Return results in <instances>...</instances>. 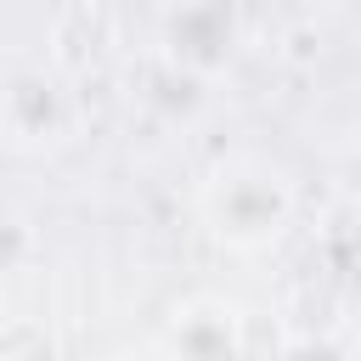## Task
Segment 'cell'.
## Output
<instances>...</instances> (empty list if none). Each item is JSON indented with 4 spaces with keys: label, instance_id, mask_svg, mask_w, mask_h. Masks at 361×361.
<instances>
[{
    "label": "cell",
    "instance_id": "6",
    "mask_svg": "<svg viewBox=\"0 0 361 361\" xmlns=\"http://www.w3.org/2000/svg\"><path fill=\"white\" fill-rule=\"evenodd\" d=\"M276 361H361V355L333 338H293L288 350H276Z\"/></svg>",
    "mask_w": 361,
    "mask_h": 361
},
{
    "label": "cell",
    "instance_id": "7",
    "mask_svg": "<svg viewBox=\"0 0 361 361\" xmlns=\"http://www.w3.org/2000/svg\"><path fill=\"white\" fill-rule=\"evenodd\" d=\"M23 254H28V231H23V220H17V214H6V209H0V271H11Z\"/></svg>",
    "mask_w": 361,
    "mask_h": 361
},
{
    "label": "cell",
    "instance_id": "1",
    "mask_svg": "<svg viewBox=\"0 0 361 361\" xmlns=\"http://www.w3.org/2000/svg\"><path fill=\"white\" fill-rule=\"evenodd\" d=\"M197 209H203V226L226 248H271L293 226L299 192L282 164H271L259 152H231L226 164L209 169Z\"/></svg>",
    "mask_w": 361,
    "mask_h": 361
},
{
    "label": "cell",
    "instance_id": "5",
    "mask_svg": "<svg viewBox=\"0 0 361 361\" xmlns=\"http://www.w3.org/2000/svg\"><path fill=\"white\" fill-rule=\"evenodd\" d=\"M333 180H338V192L361 209V130L338 147V158H333Z\"/></svg>",
    "mask_w": 361,
    "mask_h": 361
},
{
    "label": "cell",
    "instance_id": "8",
    "mask_svg": "<svg viewBox=\"0 0 361 361\" xmlns=\"http://www.w3.org/2000/svg\"><path fill=\"white\" fill-rule=\"evenodd\" d=\"M118 361H175L164 344H147V350H130V355H118Z\"/></svg>",
    "mask_w": 361,
    "mask_h": 361
},
{
    "label": "cell",
    "instance_id": "2",
    "mask_svg": "<svg viewBox=\"0 0 361 361\" xmlns=\"http://www.w3.org/2000/svg\"><path fill=\"white\" fill-rule=\"evenodd\" d=\"M243 23L231 0H169L158 17V45L169 62H180L197 79H214L237 56Z\"/></svg>",
    "mask_w": 361,
    "mask_h": 361
},
{
    "label": "cell",
    "instance_id": "3",
    "mask_svg": "<svg viewBox=\"0 0 361 361\" xmlns=\"http://www.w3.org/2000/svg\"><path fill=\"white\" fill-rule=\"evenodd\" d=\"M73 130V96L62 90V79H51L45 68L11 73L0 90V135L23 152H45L62 147Z\"/></svg>",
    "mask_w": 361,
    "mask_h": 361
},
{
    "label": "cell",
    "instance_id": "4",
    "mask_svg": "<svg viewBox=\"0 0 361 361\" xmlns=\"http://www.w3.org/2000/svg\"><path fill=\"white\" fill-rule=\"evenodd\" d=\"M164 350L175 361H237L243 355V327L237 310L220 299H192L186 310H175Z\"/></svg>",
    "mask_w": 361,
    "mask_h": 361
}]
</instances>
